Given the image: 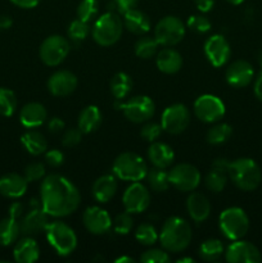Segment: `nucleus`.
<instances>
[{
	"label": "nucleus",
	"mask_w": 262,
	"mask_h": 263,
	"mask_svg": "<svg viewBox=\"0 0 262 263\" xmlns=\"http://www.w3.org/2000/svg\"><path fill=\"white\" fill-rule=\"evenodd\" d=\"M41 208L51 217H66L76 212L81 195L76 185L58 174L45 176L40 185Z\"/></svg>",
	"instance_id": "obj_1"
},
{
	"label": "nucleus",
	"mask_w": 262,
	"mask_h": 263,
	"mask_svg": "<svg viewBox=\"0 0 262 263\" xmlns=\"http://www.w3.org/2000/svg\"><path fill=\"white\" fill-rule=\"evenodd\" d=\"M158 239L164 251L169 253H180L192 243V226L181 217H170L164 221Z\"/></svg>",
	"instance_id": "obj_2"
},
{
	"label": "nucleus",
	"mask_w": 262,
	"mask_h": 263,
	"mask_svg": "<svg viewBox=\"0 0 262 263\" xmlns=\"http://www.w3.org/2000/svg\"><path fill=\"white\" fill-rule=\"evenodd\" d=\"M228 176L230 181L243 192H253L262 181L261 168L252 158L229 161Z\"/></svg>",
	"instance_id": "obj_3"
},
{
	"label": "nucleus",
	"mask_w": 262,
	"mask_h": 263,
	"mask_svg": "<svg viewBox=\"0 0 262 263\" xmlns=\"http://www.w3.org/2000/svg\"><path fill=\"white\" fill-rule=\"evenodd\" d=\"M146 162L134 152H123L113 161L112 171L117 179L123 181H141L148 174Z\"/></svg>",
	"instance_id": "obj_4"
},
{
	"label": "nucleus",
	"mask_w": 262,
	"mask_h": 263,
	"mask_svg": "<svg viewBox=\"0 0 262 263\" xmlns=\"http://www.w3.org/2000/svg\"><path fill=\"white\" fill-rule=\"evenodd\" d=\"M123 20L113 12H105L94 23L91 36L100 46H112L121 39L123 32Z\"/></svg>",
	"instance_id": "obj_5"
},
{
	"label": "nucleus",
	"mask_w": 262,
	"mask_h": 263,
	"mask_svg": "<svg viewBox=\"0 0 262 263\" xmlns=\"http://www.w3.org/2000/svg\"><path fill=\"white\" fill-rule=\"evenodd\" d=\"M46 240L55 253L61 257H67L77 248V236L73 229L63 221H53L45 230Z\"/></svg>",
	"instance_id": "obj_6"
},
{
	"label": "nucleus",
	"mask_w": 262,
	"mask_h": 263,
	"mask_svg": "<svg viewBox=\"0 0 262 263\" xmlns=\"http://www.w3.org/2000/svg\"><path fill=\"white\" fill-rule=\"evenodd\" d=\"M218 228L222 235L229 240H239L247 235L249 230V218L246 211L239 207H229L220 213Z\"/></svg>",
	"instance_id": "obj_7"
},
{
	"label": "nucleus",
	"mask_w": 262,
	"mask_h": 263,
	"mask_svg": "<svg viewBox=\"0 0 262 263\" xmlns=\"http://www.w3.org/2000/svg\"><path fill=\"white\" fill-rule=\"evenodd\" d=\"M115 108L122 110L123 116L134 123H145L156 113V104L146 95H136L126 102L116 99Z\"/></svg>",
	"instance_id": "obj_8"
},
{
	"label": "nucleus",
	"mask_w": 262,
	"mask_h": 263,
	"mask_svg": "<svg viewBox=\"0 0 262 263\" xmlns=\"http://www.w3.org/2000/svg\"><path fill=\"white\" fill-rule=\"evenodd\" d=\"M69 51H71V43L68 39L61 35H51L41 43L39 55L45 66L57 67L67 58Z\"/></svg>",
	"instance_id": "obj_9"
},
{
	"label": "nucleus",
	"mask_w": 262,
	"mask_h": 263,
	"mask_svg": "<svg viewBox=\"0 0 262 263\" xmlns=\"http://www.w3.org/2000/svg\"><path fill=\"white\" fill-rule=\"evenodd\" d=\"M185 25L179 17L166 15L154 27V39L162 46H175L185 36Z\"/></svg>",
	"instance_id": "obj_10"
},
{
	"label": "nucleus",
	"mask_w": 262,
	"mask_h": 263,
	"mask_svg": "<svg viewBox=\"0 0 262 263\" xmlns=\"http://www.w3.org/2000/svg\"><path fill=\"white\" fill-rule=\"evenodd\" d=\"M169 179L171 186L179 192H194L200 184L202 175L199 170L189 163H179L171 167L169 171Z\"/></svg>",
	"instance_id": "obj_11"
},
{
	"label": "nucleus",
	"mask_w": 262,
	"mask_h": 263,
	"mask_svg": "<svg viewBox=\"0 0 262 263\" xmlns=\"http://www.w3.org/2000/svg\"><path fill=\"white\" fill-rule=\"evenodd\" d=\"M193 112L195 117L204 123H215L222 120L226 108L222 100L218 97L211 94L200 95L197 98L193 105Z\"/></svg>",
	"instance_id": "obj_12"
},
{
	"label": "nucleus",
	"mask_w": 262,
	"mask_h": 263,
	"mask_svg": "<svg viewBox=\"0 0 262 263\" xmlns=\"http://www.w3.org/2000/svg\"><path fill=\"white\" fill-rule=\"evenodd\" d=\"M190 118H192L190 110L184 104L176 103V104L169 105L162 113V128L171 135H179L189 127Z\"/></svg>",
	"instance_id": "obj_13"
},
{
	"label": "nucleus",
	"mask_w": 262,
	"mask_h": 263,
	"mask_svg": "<svg viewBox=\"0 0 262 263\" xmlns=\"http://www.w3.org/2000/svg\"><path fill=\"white\" fill-rule=\"evenodd\" d=\"M122 204L126 212L131 215L146 211L151 205V193L148 187L139 181L133 182L123 193Z\"/></svg>",
	"instance_id": "obj_14"
},
{
	"label": "nucleus",
	"mask_w": 262,
	"mask_h": 263,
	"mask_svg": "<svg viewBox=\"0 0 262 263\" xmlns=\"http://www.w3.org/2000/svg\"><path fill=\"white\" fill-rule=\"evenodd\" d=\"M261 252L254 244L241 239L234 240L225 249V261L229 263H259Z\"/></svg>",
	"instance_id": "obj_15"
},
{
	"label": "nucleus",
	"mask_w": 262,
	"mask_h": 263,
	"mask_svg": "<svg viewBox=\"0 0 262 263\" xmlns=\"http://www.w3.org/2000/svg\"><path fill=\"white\" fill-rule=\"evenodd\" d=\"M203 50H204L208 62L216 68H220L223 64H226L231 55L230 44L222 35L210 36L205 40Z\"/></svg>",
	"instance_id": "obj_16"
},
{
	"label": "nucleus",
	"mask_w": 262,
	"mask_h": 263,
	"mask_svg": "<svg viewBox=\"0 0 262 263\" xmlns=\"http://www.w3.org/2000/svg\"><path fill=\"white\" fill-rule=\"evenodd\" d=\"M82 222H84L85 229L92 235H103L107 234L112 228V218L109 213L103 208L92 205L85 210L82 215Z\"/></svg>",
	"instance_id": "obj_17"
},
{
	"label": "nucleus",
	"mask_w": 262,
	"mask_h": 263,
	"mask_svg": "<svg viewBox=\"0 0 262 263\" xmlns=\"http://www.w3.org/2000/svg\"><path fill=\"white\" fill-rule=\"evenodd\" d=\"M77 85H79V80L73 72L59 69L49 77L46 87L53 97L63 98L71 95L76 90Z\"/></svg>",
	"instance_id": "obj_18"
},
{
	"label": "nucleus",
	"mask_w": 262,
	"mask_h": 263,
	"mask_svg": "<svg viewBox=\"0 0 262 263\" xmlns=\"http://www.w3.org/2000/svg\"><path fill=\"white\" fill-rule=\"evenodd\" d=\"M225 79L226 82L234 89L248 86L254 79L253 66L244 59L234 61L226 69Z\"/></svg>",
	"instance_id": "obj_19"
},
{
	"label": "nucleus",
	"mask_w": 262,
	"mask_h": 263,
	"mask_svg": "<svg viewBox=\"0 0 262 263\" xmlns=\"http://www.w3.org/2000/svg\"><path fill=\"white\" fill-rule=\"evenodd\" d=\"M49 225V215L41 207H33L26 213L20 222L21 234L25 236H33L45 233Z\"/></svg>",
	"instance_id": "obj_20"
},
{
	"label": "nucleus",
	"mask_w": 262,
	"mask_h": 263,
	"mask_svg": "<svg viewBox=\"0 0 262 263\" xmlns=\"http://www.w3.org/2000/svg\"><path fill=\"white\" fill-rule=\"evenodd\" d=\"M27 185L28 182L23 175L10 172L0 177V194L9 199H18L26 194Z\"/></svg>",
	"instance_id": "obj_21"
},
{
	"label": "nucleus",
	"mask_w": 262,
	"mask_h": 263,
	"mask_svg": "<svg viewBox=\"0 0 262 263\" xmlns=\"http://www.w3.org/2000/svg\"><path fill=\"white\" fill-rule=\"evenodd\" d=\"M186 210L195 223H202L210 217L211 203L204 194L193 192L186 199Z\"/></svg>",
	"instance_id": "obj_22"
},
{
	"label": "nucleus",
	"mask_w": 262,
	"mask_h": 263,
	"mask_svg": "<svg viewBox=\"0 0 262 263\" xmlns=\"http://www.w3.org/2000/svg\"><path fill=\"white\" fill-rule=\"evenodd\" d=\"M118 189L117 177L115 175L105 174L98 177L91 187V194L97 202L108 203L116 195Z\"/></svg>",
	"instance_id": "obj_23"
},
{
	"label": "nucleus",
	"mask_w": 262,
	"mask_h": 263,
	"mask_svg": "<svg viewBox=\"0 0 262 263\" xmlns=\"http://www.w3.org/2000/svg\"><path fill=\"white\" fill-rule=\"evenodd\" d=\"M148 159L153 167L167 170L175 161V152L169 144L153 141L148 148Z\"/></svg>",
	"instance_id": "obj_24"
},
{
	"label": "nucleus",
	"mask_w": 262,
	"mask_h": 263,
	"mask_svg": "<svg viewBox=\"0 0 262 263\" xmlns=\"http://www.w3.org/2000/svg\"><path fill=\"white\" fill-rule=\"evenodd\" d=\"M156 64L162 73L175 74L182 68V57L177 50L166 46L157 53Z\"/></svg>",
	"instance_id": "obj_25"
},
{
	"label": "nucleus",
	"mask_w": 262,
	"mask_h": 263,
	"mask_svg": "<svg viewBox=\"0 0 262 263\" xmlns=\"http://www.w3.org/2000/svg\"><path fill=\"white\" fill-rule=\"evenodd\" d=\"M13 257L18 263H33L40 257V248L32 236H25L15 243Z\"/></svg>",
	"instance_id": "obj_26"
},
{
	"label": "nucleus",
	"mask_w": 262,
	"mask_h": 263,
	"mask_svg": "<svg viewBox=\"0 0 262 263\" xmlns=\"http://www.w3.org/2000/svg\"><path fill=\"white\" fill-rule=\"evenodd\" d=\"M48 118V112L45 107L40 103H28L21 109L20 121L23 127L26 128H36L43 125Z\"/></svg>",
	"instance_id": "obj_27"
},
{
	"label": "nucleus",
	"mask_w": 262,
	"mask_h": 263,
	"mask_svg": "<svg viewBox=\"0 0 262 263\" xmlns=\"http://www.w3.org/2000/svg\"><path fill=\"white\" fill-rule=\"evenodd\" d=\"M123 26L128 32L134 35L143 36L149 32L152 27L151 18L148 17L146 13H144L140 9H133L123 15Z\"/></svg>",
	"instance_id": "obj_28"
},
{
	"label": "nucleus",
	"mask_w": 262,
	"mask_h": 263,
	"mask_svg": "<svg viewBox=\"0 0 262 263\" xmlns=\"http://www.w3.org/2000/svg\"><path fill=\"white\" fill-rule=\"evenodd\" d=\"M103 115L97 105H87L80 112L77 126L82 134H91L100 127Z\"/></svg>",
	"instance_id": "obj_29"
},
{
	"label": "nucleus",
	"mask_w": 262,
	"mask_h": 263,
	"mask_svg": "<svg viewBox=\"0 0 262 263\" xmlns=\"http://www.w3.org/2000/svg\"><path fill=\"white\" fill-rule=\"evenodd\" d=\"M23 148L31 154V156H40L48 151V141L46 138L39 131L31 130L27 131L21 138Z\"/></svg>",
	"instance_id": "obj_30"
},
{
	"label": "nucleus",
	"mask_w": 262,
	"mask_h": 263,
	"mask_svg": "<svg viewBox=\"0 0 262 263\" xmlns=\"http://www.w3.org/2000/svg\"><path fill=\"white\" fill-rule=\"evenodd\" d=\"M228 167L212 164V168L204 176V185L210 192L221 193L228 182Z\"/></svg>",
	"instance_id": "obj_31"
},
{
	"label": "nucleus",
	"mask_w": 262,
	"mask_h": 263,
	"mask_svg": "<svg viewBox=\"0 0 262 263\" xmlns=\"http://www.w3.org/2000/svg\"><path fill=\"white\" fill-rule=\"evenodd\" d=\"M109 89L115 99H126L133 90V79L126 72H118L110 80Z\"/></svg>",
	"instance_id": "obj_32"
},
{
	"label": "nucleus",
	"mask_w": 262,
	"mask_h": 263,
	"mask_svg": "<svg viewBox=\"0 0 262 263\" xmlns=\"http://www.w3.org/2000/svg\"><path fill=\"white\" fill-rule=\"evenodd\" d=\"M21 235L20 222L15 218L8 216L7 218L0 221V246L9 247L18 240Z\"/></svg>",
	"instance_id": "obj_33"
},
{
	"label": "nucleus",
	"mask_w": 262,
	"mask_h": 263,
	"mask_svg": "<svg viewBox=\"0 0 262 263\" xmlns=\"http://www.w3.org/2000/svg\"><path fill=\"white\" fill-rule=\"evenodd\" d=\"M225 253L222 241L218 239H207L198 248V256L205 262H216Z\"/></svg>",
	"instance_id": "obj_34"
},
{
	"label": "nucleus",
	"mask_w": 262,
	"mask_h": 263,
	"mask_svg": "<svg viewBox=\"0 0 262 263\" xmlns=\"http://www.w3.org/2000/svg\"><path fill=\"white\" fill-rule=\"evenodd\" d=\"M145 179L148 181L149 187L156 193H163L171 186L169 179V171H166L164 168H158V167L149 168Z\"/></svg>",
	"instance_id": "obj_35"
},
{
	"label": "nucleus",
	"mask_w": 262,
	"mask_h": 263,
	"mask_svg": "<svg viewBox=\"0 0 262 263\" xmlns=\"http://www.w3.org/2000/svg\"><path fill=\"white\" fill-rule=\"evenodd\" d=\"M233 135V127L228 123H217L207 131L205 140L210 145H221Z\"/></svg>",
	"instance_id": "obj_36"
},
{
	"label": "nucleus",
	"mask_w": 262,
	"mask_h": 263,
	"mask_svg": "<svg viewBox=\"0 0 262 263\" xmlns=\"http://www.w3.org/2000/svg\"><path fill=\"white\" fill-rule=\"evenodd\" d=\"M158 46L159 44L157 43L154 36L151 37V36L143 35L135 43V54L141 59H151L157 54Z\"/></svg>",
	"instance_id": "obj_37"
},
{
	"label": "nucleus",
	"mask_w": 262,
	"mask_h": 263,
	"mask_svg": "<svg viewBox=\"0 0 262 263\" xmlns=\"http://www.w3.org/2000/svg\"><path fill=\"white\" fill-rule=\"evenodd\" d=\"M17 109V97L7 87H0V116L10 117Z\"/></svg>",
	"instance_id": "obj_38"
},
{
	"label": "nucleus",
	"mask_w": 262,
	"mask_h": 263,
	"mask_svg": "<svg viewBox=\"0 0 262 263\" xmlns=\"http://www.w3.org/2000/svg\"><path fill=\"white\" fill-rule=\"evenodd\" d=\"M158 238L159 234L151 223H141L135 231V239L141 246H153L154 243H157Z\"/></svg>",
	"instance_id": "obj_39"
},
{
	"label": "nucleus",
	"mask_w": 262,
	"mask_h": 263,
	"mask_svg": "<svg viewBox=\"0 0 262 263\" xmlns=\"http://www.w3.org/2000/svg\"><path fill=\"white\" fill-rule=\"evenodd\" d=\"M99 12L98 0H81L76 9V15L84 22H91Z\"/></svg>",
	"instance_id": "obj_40"
},
{
	"label": "nucleus",
	"mask_w": 262,
	"mask_h": 263,
	"mask_svg": "<svg viewBox=\"0 0 262 263\" xmlns=\"http://www.w3.org/2000/svg\"><path fill=\"white\" fill-rule=\"evenodd\" d=\"M68 37L71 39L74 43H81L85 39L89 36L90 33V27L89 23L84 22V21L76 18L74 21H72L68 26Z\"/></svg>",
	"instance_id": "obj_41"
},
{
	"label": "nucleus",
	"mask_w": 262,
	"mask_h": 263,
	"mask_svg": "<svg viewBox=\"0 0 262 263\" xmlns=\"http://www.w3.org/2000/svg\"><path fill=\"white\" fill-rule=\"evenodd\" d=\"M113 229H115L116 234L118 235H127L131 230H133L134 226V220L131 217V213L128 212H122L120 215L116 216V218L113 220L112 223Z\"/></svg>",
	"instance_id": "obj_42"
},
{
	"label": "nucleus",
	"mask_w": 262,
	"mask_h": 263,
	"mask_svg": "<svg viewBox=\"0 0 262 263\" xmlns=\"http://www.w3.org/2000/svg\"><path fill=\"white\" fill-rule=\"evenodd\" d=\"M140 262L143 263H170L171 258H170L169 252L164 249H148L144 252L140 257Z\"/></svg>",
	"instance_id": "obj_43"
},
{
	"label": "nucleus",
	"mask_w": 262,
	"mask_h": 263,
	"mask_svg": "<svg viewBox=\"0 0 262 263\" xmlns=\"http://www.w3.org/2000/svg\"><path fill=\"white\" fill-rule=\"evenodd\" d=\"M136 5L138 0H109L107 4V10L118 15H125L127 12L135 9Z\"/></svg>",
	"instance_id": "obj_44"
},
{
	"label": "nucleus",
	"mask_w": 262,
	"mask_h": 263,
	"mask_svg": "<svg viewBox=\"0 0 262 263\" xmlns=\"http://www.w3.org/2000/svg\"><path fill=\"white\" fill-rule=\"evenodd\" d=\"M186 25L190 30L194 31V32L197 33H205L211 30V27H212L211 21L202 14L190 15L186 21Z\"/></svg>",
	"instance_id": "obj_45"
},
{
	"label": "nucleus",
	"mask_w": 262,
	"mask_h": 263,
	"mask_svg": "<svg viewBox=\"0 0 262 263\" xmlns=\"http://www.w3.org/2000/svg\"><path fill=\"white\" fill-rule=\"evenodd\" d=\"M46 174V170L45 166L40 162H33V163H30L27 167L25 168L23 171V176L25 179L27 180V182H36V181H40L45 177Z\"/></svg>",
	"instance_id": "obj_46"
},
{
	"label": "nucleus",
	"mask_w": 262,
	"mask_h": 263,
	"mask_svg": "<svg viewBox=\"0 0 262 263\" xmlns=\"http://www.w3.org/2000/svg\"><path fill=\"white\" fill-rule=\"evenodd\" d=\"M162 131H163V128H162L161 123L146 121L145 125L141 127L140 135L144 140L149 141V143H153V141H156L161 136Z\"/></svg>",
	"instance_id": "obj_47"
},
{
	"label": "nucleus",
	"mask_w": 262,
	"mask_h": 263,
	"mask_svg": "<svg viewBox=\"0 0 262 263\" xmlns=\"http://www.w3.org/2000/svg\"><path fill=\"white\" fill-rule=\"evenodd\" d=\"M82 140V133L79 127L69 128V130L64 131L63 136H62V145L66 148H72L81 143Z\"/></svg>",
	"instance_id": "obj_48"
},
{
	"label": "nucleus",
	"mask_w": 262,
	"mask_h": 263,
	"mask_svg": "<svg viewBox=\"0 0 262 263\" xmlns=\"http://www.w3.org/2000/svg\"><path fill=\"white\" fill-rule=\"evenodd\" d=\"M44 154H45V163L53 168L61 167L64 163V154L58 149H50Z\"/></svg>",
	"instance_id": "obj_49"
},
{
	"label": "nucleus",
	"mask_w": 262,
	"mask_h": 263,
	"mask_svg": "<svg viewBox=\"0 0 262 263\" xmlns=\"http://www.w3.org/2000/svg\"><path fill=\"white\" fill-rule=\"evenodd\" d=\"M66 127V123L62 118L59 117H53L50 118V121L48 122V130L50 131L51 134H59L64 130Z\"/></svg>",
	"instance_id": "obj_50"
},
{
	"label": "nucleus",
	"mask_w": 262,
	"mask_h": 263,
	"mask_svg": "<svg viewBox=\"0 0 262 263\" xmlns=\"http://www.w3.org/2000/svg\"><path fill=\"white\" fill-rule=\"evenodd\" d=\"M215 2L216 0H194V4L199 12L208 13L215 7Z\"/></svg>",
	"instance_id": "obj_51"
},
{
	"label": "nucleus",
	"mask_w": 262,
	"mask_h": 263,
	"mask_svg": "<svg viewBox=\"0 0 262 263\" xmlns=\"http://www.w3.org/2000/svg\"><path fill=\"white\" fill-rule=\"evenodd\" d=\"M40 2L41 0H10V3H13L15 7L22 8V9H32L38 7Z\"/></svg>",
	"instance_id": "obj_52"
},
{
	"label": "nucleus",
	"mask_w": 262,
	"mask_h": 263,
	"mask_svg": "<svg viewBox=\"0 0 262 263\" xmlns=\"http://www.w3.org/2000/svg\"><path fill=\"white\" fill-rule=\"evenodd\" d=\"M23 212H25V208H23L22 203L15 202L9 207V217L15 218V220H18V218L22 217Z\"/></svg>",
	"instance_id": "obj_53"
},
{
	"label": "nucleus",
	"mask_w": 262,
	"mask_h": 263,
	"mask_svg": "<svg viewBox=\"0 0 262 263\" xmlns=\"http://www.w3.org/2000/svg\"><path fill=\"white\" fill-rule=\"evenodd\" d=\"M254 95H256L257 99L259 102H262V69L261 72L258 73V76L256 77V81H254Z\"/></svg>",
	"instance_id": "obj_54"
},
{
	"label": "nucleus",
	"mask_w": 262,
	"mask_h": 263,
	"mask_svg": "<svg viewBox=\"0 0 262 263\" xmlns=\"http://www.w3.org/2000/svg\"><path fill=\"white\" fill-rule=\"evenodd\" d=\"M12 23L13 21L9 15H0V28L7 30V28H9L12 26Z\"/></svg>",
	"instance_id": "obj_55"
},
{
	"label": "nucleus",
	"mask_w": 262,
	"mask_h": 263,
	"mask_svg": "<svg viewBox=\"0 0 262 263\" xmlns=\"http://www.w3.org/2000/svg\"><path fill=\"white\" fill-rule=\"evenodd\" d=\"M115 262L116 263H134L135 262V259L131 258V257H128V256H122V257H120V258L116 259Z\"/></svg>",
	"instance_id": "obj_56"
},
{
	"label": "nucleus",
	"mask_w": 262,
	"mask_h": 263,
	"mask_svg": "<svg viewBox=\"0 0 262 263\" xmlns=\"http://www.w3.org/2000/svg\"><path fill=\"white\" fill-rule=\"evenodd\" d=\"M176 262L177 263H194V259L193 258H179Z\"/></svg>",
	"instance_id": "obj_57"
},
{
	"label": "nucleus",
	"mask_w": 262,
	"mask_h": 263,
	"mask_svg": "<svg viewBox=\"0 0 262 263\" xmlns=\"http://www.w3.org/2000/svg\"><path fill=\"white\" fill-rule=\"evenodd\" d=\"M226 2L231 5H240L244 0H226Z\"/></svg>",
	"instance_id": "obj_58"
},
{
	"label": "nucleus",
	"mask_w": 262,
	"mask_h": 263,
	"mask_svg": "<svg viewBox=\"0 0 262 263\" xmlns=\"http://www.w3.org/2000/svg\"><path fill=\"white\" fill-rule=\"evenodd\" d=\"M258 63L261 64V67H262V50L259 51V54H258Z\"/></svg>",
	"instance_id": "obj_59"
}]
</instances>
